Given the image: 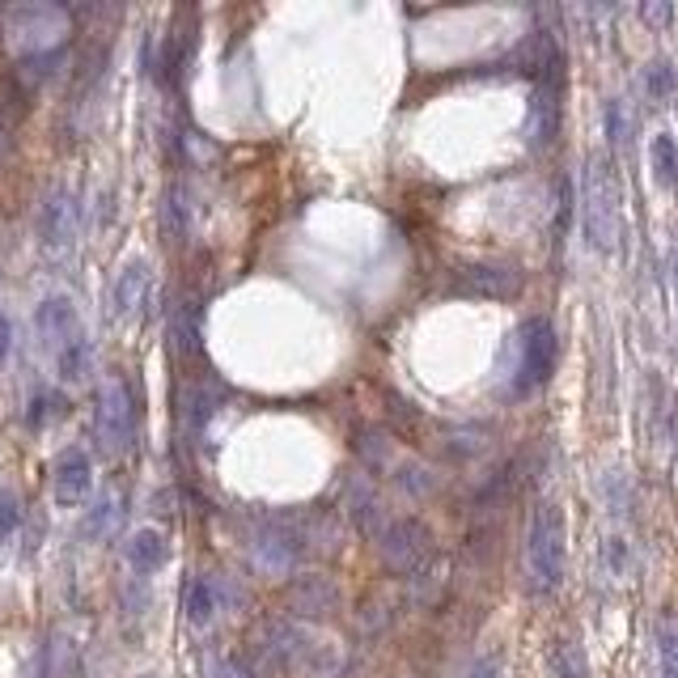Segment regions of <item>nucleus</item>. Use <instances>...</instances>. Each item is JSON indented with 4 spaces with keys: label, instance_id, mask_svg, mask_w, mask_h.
Here are the masks:
<instances>
[{
    "label": "nucleus",
    "instance_id": "nucleus-1",
    "mask_svg": "<svg viewBox=\"0 0 678 678\" xmlns=\"http://www.w3.org/2000/svg\"><path fill=\"white\" fill-rule=\"evenodd\" d=\"M581 230L590 250L615 255L624 238V178L615 170V158L594 153L585 161V178H581Z\"/></svg>",
    "mask_w": 678,
    "mask_h": 678
},
{
    "label": "nucleus",
    "instance_id": "nucleus-2",
    "mask_svg": "<svg viewBox=\"0 0 678 678\" xmlns=\"http://www.w3.org/2000/svg\"><path fill=\"white\" fill-rule=\"evenodd\" d=\"M568 564V534H564V509L556 501H539L526 526V581L534 594H556Z\"/></svg>",
    "mask_w": 678,
    "mask_h": 678
},
{
    "label": "nucleus",
    "instance_id": "nucleus-3",
    "mask_svg": "<svg viewBox=\"0 0 678 678\" xmlns=\"http://www.w3.org/2000/svg\"><path fill=\"white\" fill-rule=\"evenodd\" d=\"M357 449L378 476H386L395 488H403L407 496H429V492L437 488V476H433L424 463H416L407 449H399L395 441L386 437V433H378V429H365L357 441Z\"/></svg>",
    "mask_w": 678,
    "mask_h": 678
},
{
    "label": "nucleus",
    "instance_id": "nucleus-4",
    "mask_svg": "<svg viewBox=\"0 0 678 678\" xmlns=\"http://www.w3.org/2000/svg\"><path fill=\"white\" fill-rule=\"evenodd\" d=\"M94 433H98V445L102 454L120 458L132 449V437H136V407H132V391L120 373H111L102 386H98V407H94Z\"/></svg>",
    "mask_w": 678,
    "mask_h": 678
},
{
    "label": "nucleus",
    "instance_id": "nucleus-5",
    "mask_svg": "<svg viewBox=\"0 0 678 678\" xmlns=\"http://www.w3.org/2000/svg\"><path fill=\"white\" fill-rule=\"evenodd\" d=\"M64 30H69V13L56 4H13L4 13V35L22 56H42Z\"/></svg>",
    "mask_w": 678,
    "mask_h": 678
},
{
    "label": "nucleus",
    "instance_id": "nucleus-6",
    "mask_svg": "<svg viewBox=\"0 0 678 678\" xmlns=\"http://www.w3.org/2000/svg\"><path fill=\"white\" fill-rule=\"evenodd\" d=\"M35 331H39V344L47 348V357L51 365L60 357H69V353H77L89 344V335H85V322H81L77 306H73V297H64V293H56V297H42L39 310H35Z\"/></svg>",
    "mask_w": 678,
    "mask_h": 678
},
{
    "label": "nucleus",
    "instance_id": "nucleus-7",
    "mask_svg": "<svg viewBox=\"0 0 678 678\" xmlns=\"http://www.w3.org/2000/svg\"><path fill=\"white\" fill-rule=\"evenodd\" d=\"M378 556L386 559V568H395L403 577H416L433 559V534L424 521L391 518V526L378 534Z\"/></svg>",
    "mask_w": 678,
    "mask_h": 678
},
{
    "label": "nucleus",
    "instance_id": "nucleus-8",
    "mask_svg": "<svg viewBox=\"0 0 678 678\" xmlns=\"http://www.w3.org/2000/svg\"><path fill=\"white\" fill-rule=\"evenodd\" d=\"M556 369V326L547 319H530L518 331V382L514 391L530 395L539 391Z\"/></svg>",
    "mask_w": 678,
    "mask_h": 678
},
{
    "label": "nucleus",
    "instance_id": "nucleus-9",
    "mask_svg": "<svg viewBox=\"0 0 678 678\" xmlns=\"http://www.w3.org/2000/svg\"><path fill=\"white\" fill-rule=\"evenodd\" d=\"M77 196L69 187H51L39 204V246L47 255H64L77 242Z\"/></svg>",
    "mask_w": 678,
    "mask_h": 678
},
{
    "label": "nucleus",
    "instance_id": "nucleus-10",
    "mask_svg": "<svg viewBox=\"0 0 678 678\" xmlns=\"http://www.w3.org/2000/svg\"><path fill=\"white\" fill-rule=\"evenodd\" d=\"M89 492H94V463H89V454L85 449H64L60 458H56V467H51V496H56V505H64V509H77L89 501Z\"/></svg>",
    "mask_w": 678,
    "mask_h": 678
},
{
    "label": "nucleus",
    "instance_id": "nucleus-11",
    "mask_svg": "<svg viewBox=\"0 0 678 678\" xmlns=\"http://www.w3.org/2000/svg\"><path fill=\"white\" fill-rule=\"evenodd\" d=\"M149 297V263L145 259H127L120 276L111 284V315L115 319H132Z\"/></svg>",
    "mask_w": 678,
    "mask_h": 678
},
{
    "label": "nucleus",
    "instance_id": "nucleus-12",
    "mask_svg": "<svg viewBox=\"0 0 678 678\" xmlns=\"http://www.w3.org/2000/svg\"><path fill=\"white\" fill-rule=\"evenodd\" d=\"M293 611L297 615H306V619H322V615H331L335 606H340V590H335V581H326L319 572H310V577H297L293 581Z\"/></svg>",
    "mask_w": 678,
    "mask_h": 678
},
{
    "label": "nucleus",
    "instance_id": "nucleus-13",
    "mask_svg": "<svg viewBox=\"0 0 678 678\" xmlns=\"http://www.w3.org/2000/svg\"><path fill=\"white\" fill-rule=\"evenodd\" d=\"M165 559H170V543H165V534H161L158 526H140V530L127 539V564H132L140 577L161 572Z\"/></svg>",
    "mask_w": 678,
    "mask_h": 678
},
{
    "label": "nucleus",
    "instance_id": "nucleus-14",
    "mask_svg": "<svg viewBox=\"0 0 678 678\" xmlns=\"http://www.w3.org/2000/svg\"><path fill=\"white\" fill-rule=\"evenodd\" d=\"M458 276H463V288L479 293V297H509V293H518L521 284L514 268H492V263H471Z\"/></svg>",
    "mask_w": 678,
    "mask_h": 678
},
{
    "label": "nucleus",
    "instance_id": "nucleus-15",
    "mask_svg": "<svg viewBox=\"0 0 678 678\" xmlns=\"http://www.w3.org/2000/svg\"><path fill=\"white\" fill-rule=\"evenodd\" d=\"M170 340H174V353H178V357H196V353H200V306H196L192 297L174 301Z\"/></svg>",
    "mask_w": 678,
    "mask_h": 678
},
{
    "label": "nucleus",
    "instance_id": "nucleus-16",
    "mask_svg": "<svg viewBox=\"0 0 678 678\" xmlns=\"http://www.w3.org/2000/svg\"><path fill=\"white\" fill-rule=\"evenodd\" d=\"M640 85H644V98L653 102V107H666L670 98L678 94V73L675 64L666 60V56H657V60H649L644 64V73H640Z\"/></svg>",
    "mask_w": 678,
    "mask_h": 678
},
{
    "label": "nucleus",
    "instance_id": "nucleus-17",
    "mask_svg": "<svg viewBox=\"0 0 678 678\" xmlns=\"http://www.w3.org/2000/svg\"><path fill=\"white\" fill-rule=\"evenodd\" d=\"M649 165H653V183L662 192H678V145L675 136L657 132L653 145H649Z\"/></svg>",
    "mask_w": 678,
    "mask_h": 678
},
{
    "label": "nucleus",
    "instance_id": "nucleus-18",
    "mask_svg": "<svg viewBox=\"0 0 678 678\" xmlns=\"http://www.w3.org/2000/svg\"><path fill=\"white\" fill-rule=\"evenodd\" d=\"M547 666L556 678H590V662H585V649L577 644L572 637L552 640L547 649Z\"/></svg>",
    "mask_w": 678,
    "mask_h": 678
},
{
    "label": "nucleus",
    "instance_id": "nucleus-19",
    "mask_svg": "<svg viewBox=\"0 0 678 678\" xmlns=\"http://www.w3.org/2000/svg\"><path fill=\"white\" fill-rule=\"evenodd\" d=\"M183 606H187V619H192V624H212V615H217V606H221V602H217V585H212V581H208V577H196V581H192V585H187V602H183Z\"/></svg>",
    "mask_w": 678,
    "mask_h": 678
},
{
    "label": "nucleus",
    "instance_id": "nucleus-20",
    "mask_svg": "<svg viewBox=\"0 0 678 678\" xmlns=\"http://www.w3.org/2000/svg\"><path fill=\"white\" fill-rule=\"evenodd\" d=\"M602 564H606L611 577H628V568H632V547H628L624 534H606V539H602Z\"/></svg>",
    "mask_w": 678,
    "mask_h": 678
},
{
    "label": "nucleus",
    "instance_id": "nucleus-21",
    "mask_svg": "<svg viewBox=\"0 0 678 678\" xmlns=\"http://www.w3.org/2000/svg\"><path fill=\"white\" fill-rule=\"evenodd\" d=\"M17 526H22V496L13 488H0V547L13 543Z\"/></svg>",
    "mask_w": 678,
    "mask_h": 678
},
{
    "label": "nucleus",
    "instance_id": "nucleus-22",
    "mask_svg": "<svg viewBox=\"0 0 678 678\" xmlns=\"http://www.w3.org/2000/svg\"><path fill=\"white\" fill-rule=\"evenodd\" d=\"M602 115H606V140H611L615 149H619V145H628V127H632V123H628V107H624V98H606V111H602Z\"/></svg>",
    "mask_w": 678,
    "mask_h": 678
},
{
    "label": "nucleus",
    "instance_id": "nucleus-23",
    "mask_svg": "<svg viewBox=\"0 0 678 678\" xmlns=\"http://www.w3.org/2000/svg\"><path fill=\"white\" fill-rule=\"evenodd\" d=\"M115 518H120V501H115V496L98 501V505H94V514H89V521H85V534H89V539L107 534V530L115 526Z\"/></svg>",
    "mask_w": 678,
    "mask_h": 678
},
{
    "label": "nucleus",
    "instance_id": "nucleus-24",
    "mask_svg": "<svg viewBox=\"0 0 678 678\" xmlns=\"http://www.w3.org/2000/svg\"><path fill=\"white\" fill-rule=\"evenodd\" d=\"M187 196L183 192H170V200H165V225H170V234H174V242L187 238Z\"/></svg>",
    "mask_w": 678,
    "mask_h": 678
},
{
    "label": "nucleus",
    "instance_id": "nucleus-25",
    "mask_svg": "<svg viewBox=\"0 0 678 678\" xmlns=\"http://www.w3.org/2000/svg\"><path fill=\"white\" fill-rule=\"evenodd\" d=\"M640 22L644 26H670L675 22V4H640Z\"/></svg>",
    "mask_w": 678,
    "mask_h": 678
},
{
    "label": "nucleus",
    "instance_id": "nucleus-26",
    "mask_svg": "<svg viewBox=\"0 0 678 678\" xmlns=\"http://www.w3.org/2000/svg\"><path fill=\"white\" fill-rule=\"evenodd\" d=\"M657 640H662V657H666V670H678V628H675V624H662Z\"/></svg>",
    "mask_w": 678,
    "mask_h": 678
},
{
    "label": "nucleus",
    "instance_id": "nucleus-27",
    "mask_svg": "<svg viewBox=\"0 0 678 678\" xmlns=\"http://www.w3.org/2000/svg\"><path fill=\"white\" fill-rule=\"evenodd\" d=\"M463 678H505V675H501L496 657H476V662L467 666V675H463Z\"/></svg>",
    "mask_w": 678,
    "mask_h": 678
},
{
    "label": "nucleus",
    "instance_id": "nucleus-28",
    "mask_svg": "<svg viewBox=\"0 0 678 678\" xmlns=\"http://www.w3.org/2000/svg\"><path fill=\"white\" fill-rule=\"evenodd\" d=\"M217 675H221V678H255L250 670H246V666H242L238 657H225V662L217 666Z\"/></svg>",
    "mask_w": 678,
    "mask_h": 678
},
{
    "label": "nucleus",
    "instance_id": "nucleus-29",
    "mask_svg": "<svg viewBox=\"0 0 678 678\" xmlns=\"http://www.w3.org/2000/svg\"><path fill=\"white\" fill-rule=\"evenodd\" d=\"M4 353H9V322L0 319V360H4Z\"/></svg>",
    "mask_w": 678,
    "mask_h": 678
},
{
    "label": "nucleus",
    "instance_id": "nucleus-30",
    "mask_svg": "<svg viewBox=\"0 0 678 678\" xmlns=\"http://www.w3.org/2000/svg\"><path fill=\"white\" fill-rule=\"evenodd\" d=\"M670 280H675V306H678V250H675V263H670Z\"/></svg>",
    "mask_w": 678,
    "mask_h": 678
},
{
    "label": "nucleus",
    "instance_id": "nucleus-31",
    "mask_svg": "<svg viewBox=\"0 0 678 678\" xmlns=\"http://www.w3.org/2000/svg\"><path fill=\"white\" fill-rule=\"evenodd\" d=\"M662 678H678V670H666V675H662Z\"/></svg>",
    "mask_w": 678,
    "mask_h": 678
},
{
    "label": "nucleus",
    "instance_id": "nucleus-32",
    "mask_svg": "<svg viewBox=\"0 0 678 678\" xmlns=\"http://www.w3.org/2000/svg\"><path fill=\"white\" fill-rule=\"evenodd\" d=\"M140 678H158V675H140Z\"/></svg>",
    "mask_w": 678,
    "mask_h": 678
}]
</instances>
